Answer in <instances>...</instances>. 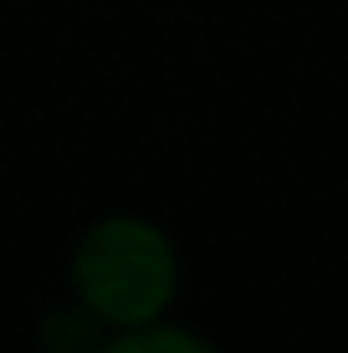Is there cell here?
<instances>
[{
	"instance_id": "7a4b0ae2",
	"label": "cell",
	"mask_w": 348,
	"mask_h": 353,
	"mask_svg": "<svg viewBox=\"0 0 348 353\" xmlns=\"http://www.w3.org/2000/svg\"><path fill=\"white\" fill-rule=\"evenodd\" d=\"M98 353H221V348L210 338L190 333V327H174V323L159 318V323H143V327H118Z\"/></svg>"
},
{
	"instance_id": "6da1fadb",
	"label": "cell",
	"mask_w": 348,
	"mask_h": 353,
	"mask_svg": "<svg viewBox=\"0 0 348 353\" xmlns=\"http://www.w3.org/2000/svg\"><path fill=\"white\" fill-rule=\"evenodd\" d=\"M72 292L103 327H143L170 312L179 292V251L170 230L143 215H103L72 251Z\"/></svg>"
}]
</instances>
